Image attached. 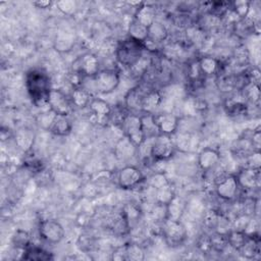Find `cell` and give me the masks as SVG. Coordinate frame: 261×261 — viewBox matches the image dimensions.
<instances>
[{
    "label": "cell",
    "mask_w": 261,
    "mask_h": 261,
    "mask_svg": "<svg viewBox=\"0 0 261 261\" xmlns=\"http://www.w3.org/2000/svg\"><path fill=\"white\" fill-rule=\"evenodd\" d=\"M153 116L159 134L171 136L176 132L179 125V117L175 114L164 112L158 114L154 113Z\"/></svg>",
    "instance_id": "13"
},
{
    "label": "cell",
    "mask_w": 261,
    "mask_h": 261,
    "mask_svg": "<svg viewBox=\"0 0 261 261\" xmlns=\"http://www.w3.org/2000/svg\"><path fill=\"white\" fill-rule=\"evenodd\" d=\"M146 90L144 91L141 87H135L130 89L124 97V104L126 108L136 113V111H142V102Z\"/></svg>",
    "instance_id": "20"
},
{
    "label": "cell",
    "mask_w": 261,
    "mask_h": 261,
    "mask_svg": "<svg viewBox=\"0 0 261 261\" xmlns=\"http://www.w3.org/2000/svg\"><path fill=\"white\" fill-rule=\"evenodd\" d=\"M137 147L125 137L123 136L116 144V153L120 158H127L137 151Z\"/></svg>",
    "instance_id": "31"
},
{
    "label": "cell",
    "mask_w": 261,
    "mask_h": 261,
    "mask_svg": "<svg viewBox=\"0 0 261 261\" xmlns=\"http://www.w3.org/2000/svg\"><path fill=\"white\" fill-rule=\"evenodd\" d=\"M240 189L236 174L224 175L215 185V193L223 201L234 200L239 195Z\"/></svg>",
    "instance_id": "10"
},
{
    "label": "cell",
    "mask_w": 261,
    "mask_h": 261,
    "mask_svg": "<svg viewBox=\"0 0 261 261\" xmlns=\"http://www.w3.org/2000/svg\"><path fill=\"white\" fill-rule=\"evenodd\" d=\"M220 160V153L212 147L203 148L198 154V165L203 171H210Z\"/></svg>",
    "instance_id": "14"
},
{
    "label": "cell",
    "mask_w": 261,
    "mask_h": 261,
    "mask_svg": "<svg viewBox=\"0 0 261 261\" xmlns=\"http://www.w3.org/2000/svg\"><path fill=\"white\" fill-rule=\"evenodd\" d=\"M125 245L126 259L133 261H141L145 258V252L143 248L137 243H127Z\"/></svg>",
    "instance_id": "33"
},
{
    "label": "cell",
    "mask_w": 261,
    "mask_h": 261,
    "mask_svg": "<svg viewBox=\"0 0 261 261\" xmlns=\"http://www.w3.org/2000/svg\"><path fill=\"white\" fill-rule=\"evenodd\" d=\"M20 259L30 261H49L54 259V255L42 247L31 244L22 251Z\"/></svg>",
    "instance_id": "17"
},
{
    "label": "cell",
    "mask_w": 261,
    "mask_h": 261,
    "mask_svg": "<svg viewBox=\"0 0 261 261\" xmlns=\"http://www.w3.org/2000/svg\"><path fill=\"white\" fill-rule=\"evenodd\" d=\"M110 228L112 229L113 233H115L117 236H125L129 232L132 227H130L126 217L123 215L122 212H120V214L112 220Z\"/></svg>",
    "instance_id": "30"
},
{
    "label": "cell",
    "mask_w": 261,
    "mask_h": 261,
    "mask_svg": "<svg viewBox=\"0 0 261 261\" xmlns=\"http://www.w3.org/2000/svg\"><path fill=\"white\" fill-rule=\"evenodd\" d=\"M127 32H128L129 38H133L143 43H146V41L148 40V34H149L148 28L140 23L139 21H137L135 18L129 23Z\"/></svg>",
    "instance_id": "26"
},
{
    "label": "cell",
    "mask_w": 261,
    "mask_h": 261,
    "mask_svg": "<svg viewBox=\"0 0 261 261\" xmlns=\"http://www.w3.org/2000/svg\"><path fill=\"white\" fill-rule=\"evenodd\" d=\"M88 107L90 108L91 113L98 120V122H105L109 120L110 114L112 112V107L104 99L93 97Z\"/></svg>",
    "instance_id": "15"
},
{
    "label": "cell",
    "mask_w": 261,
    "mask_h": 261,
    "mask_svg": "<svg viewBox=\"0 0 261 261\" xmlns=\"http://www.w3.org/2000/svg\"><path fill=\"white\" fill-rule=\"evenodd\" d=\"M148 40H152L153 42H162L168 35L166 28L156 20L148 28Z\"/></svg>",
    "instance_id": "32"
},
{
    "label": "cell",
    "mask_w": 261,
    "mask_h": 261,
    "mask_svg": "<svg viewBox=\"0 0 261 261\" xmlns=\"http://www.w3.org/2000/svg\"><path fill=\"white\" fill-rule=\"evenodd\" d=\"M49 110L54 114L58 115H69L72 110V103L70 97H68L64 92L59 89H52L47 103Z\"/></svg>",
    "instance_id": "9"
},
{
    "label": "cell",
    "mask_w": 261,
    "mask_h": 261,
    "mask_svg": "<svg viewBox=\"0 0 261 261\" xmlns=\"http://www.w3.org/2000/svg\"><path fill=\"white\" fill-rule=\"evenodd\" d=\"M72 123L67 115H58L55 114L50 126L49 130L58 137H65L71 133Z\"/></svg>",
    "instance_id": "19"
},
{
    "label": "cell",
    "mask_w": 261,
    "mask_h": 261,
    "mask_svg": "<svg viewBox=\"0 0 261 261\" xmlns=\"http://www.w3.org/2000/svg\"><path fill=\"white\" fill-rule=\"evenodd\" d=\"M141 118H142V126H143V133H144L145 139L154 138L157 135H159L153 114L145 113L144 115H141Z\"/></svg>",
    "instance_id": "29"
},
{
    "label": "cell",
    "mask_w": 261,
    "mask_h": 261,
    "mask_svg": "<svg viewBox=\"0 0 261 261\" xmlns=\"http://www.w3.org/2000/svg\"><path fill=\"white\" fill-rule=\"evenodd\" d=\"M175 152V145L171 136L159 134L152 142L150 156L154 161H165L170 159Z\"/></svg>",
    "instance_id": "5"
},
{
    "label": "cell",
    "mask_w": 261,
    "mask_h": 261,
    "mask_svg": "<svg viewBox=\"0 0 261 261\" xmlns=\"http://www.w3.org/2000/svg\"><path fill=\"white\" fill-rule=\"evenodd\" d=\"M231 8L234 12V14L241 19L244 20L251 9V2L249 1H234L231 3Z\"/></svg>",
    "instance_id": "35"
},
{
    "label": "cell",
    "mask_w": 261,
    "mask_h": 261,
    "mask_svg": "<svg viewBox=\"0 0 261 261\" xmlns=\"http://www.w3.org/2000/svg\"><path fill=\"white\" fill-rule=\"evenodd\" d=\"M149 181H150L151 187L154 188L155 190L168 184V180H167V178H166V176H165V174L163 172H156V173H154L149 178Z\"/></svg>",
    "instance_id": "43"
},
{
    "label": "cell",
    "mask_w": 261,
    "mask_h": 261,
    "mask_svg": "<svg viewBox=\"0 0 261 261\" xmlns=\"http://www.w3.org/2000/svg\"><path fill=\"white\" fill-rule=\"evenodd\" d=\"M23 167L32 173H40L45 169V164L39 158L28 157L23 161Z\"/></svg>",
    "instance_id": "37"
},
{
    "label": "cell",
    "mask_w": 261,
    "mask_h": 261,
    "mask_svg": "<svg viewBox=\"0 0 261 261\" xmlns=\"http://www.w3.org/2000/svg\"><path fill=\"white\" fill-rule=\"evenodd\" d=\"M236 177L240 188L246 191H253L260 187V169H254L245 166L238 171Z\"/></svg>",
    "instance_id": "11"
},
{
    "label": "cell",
    "mask_w": 261,
    "mask_h": 261,
    "mask_svg": "<svg viewBox=\"0 0 261 261\" xmlns=\"http://www.w3.org/2000/svg\"><path fill=\"white\" fill-rule=\"evenodd\" d=\"M199 69L203 76H209V75H214L220 72L221 70V62L218 58L213 57L211 55H204L200 57L197 60Z\"/></svg>",
    "instance_id": "16"
},
{
    "label": "cell",
    "mask_w": 261,
    "mask_h": 261,
    "mask_svg": "<svg viewBox=\"0 0 261 261\" xmlns=\"http://www.w3.org/2000/svg\"><path fill=\"white\" fill-rule=\"evenodd\" d=\"M77 247L81 251L90 252L95 248V239L89 234H81L77 240Z\"/></svg>",
    "instance_id": "40"
},
{
    "label": "cell",
    "mask_w": 261,
    "mask_h": 261,
    "mask_svg": "<svg viewBox=\"0 0 261 261\" xmlns=\"http://www.w3.org/2000/svg\"><path fill=\"white\" fill-rule=\"evenodd\" d=\"M57 8L66 15H71L76 10V3L72 0H62L56 2Z\"/></svg>",
    "instance_id": "41"
},
{
    "label": "cell",
    "mask_w": 261,
    "mask_h": 261,
    "mask_svg": "<svg viewBox=\"0 0 261 261\" xmlns=\"http://www.w3.org/2000/svg\"><path fill=\"white\" fill-rule=\"evenodd\" d=\"M161 232L166 244L171 247L180 246L188 237L186 226L180 222V220L166 219L162 222Z\"/></svg>",
    "instance_id": "6"
},
{
    "label": "cell",
    "mask_w": 261,
    "mask_h": 261,
    "mask_svg": "<svg viewBox=\"0 0 261 261\" xmlns=\"http://www.w3.org/2000/svg\"><path fill=\"white\" fill-rule=\"evenodd\" d=\"M261 164V157H260V151H252L247 155V165L246 167L254 168V169H260Z\"/></svg>",
    "instance_id": "42"
},
{
    "label": "cell",
    "mask_w": 261,
    "mask_h": 261,
    "mask_svg": "<svg viewBox=\"0 0 261 261\" xmlns=\"http://www.w3.org/2000/svg\"><path fill=\"white\" fill-rule=\"evenodd\" d=\"M161 101L162 98L158 91L154 89L146 90L142 102V112L154 114V111L158 108Z\"/></svg>",
    "instance_id": "21"
},
{
    "label": "cell",
    "mask_w": 261,
    "mask_h": 261,
    "mask_svg": "<svg viewBox=\"0 0 261 261\" xmlns=\"http://www.w3.org/2000/svg\"><path fill=\"white\" fill-rule=\"evenodd\" d=\"M40 237L47 243L59 244L65 237V230L62 224L55 219H45L39 224Z\"/></svg>",
    "instance_id": "7"
},
{
    "label": "cell",
    "mask_w": 261,
    "mask_h": 261,
    "mask_svg": "<svg viewBox=\"0 0 261 261\" xmlns=\"http://www.w3.org/2000/svg\"><path fill=\"white\" fill-rule=\"evenodd\" d=\"M243 91L245 92V97L247 98V100L253 102V103H257L260 99V88L258 84H253L250 83L249 85H247Z\"/></svg>",
    "instance_id": "39"
},
{
    "label": "cell",
    "mask_w": 261,
    "mask_h": 261,
    "mask_svg": "<svg viewBox=\"0 0 261 261\" xmlns=\"http://www.w3.org/2000/svg\"><path fill=\"white\" fill-rule=\"evenodd\" d=\"M226 239H227L228 246L238 252L247 241L248 233L244 230H239L233 228L227 231Z\"/></svg>",
    "instance_id": "25"
},
{
    "label": "cell",
    "mask_w": 261,
    "mask_h": 261,
    "mask_svg": "<svg viewBox=\"0 0 261 261\" xmlns=\"http://www.w3.org/2000/svg\"><path fill=\"white\" fill-rule=\"evenodd\" d=\"M117 185L122 190L137 188L145 178L142 170L135 165H125L117 173Z\"/></svg>",
    "instance_id": "8"
},
{
    "label": "cell",
    "mask_w": 261,
    "mask_h": 261,
    "mask_svg": "<svg viewBox=\"0 0 261 261\" xmlns=\"http://www.w3.org/2000/svg\"><path fill=\"white\" fill-rule=\"evenodd\" d=\"M145 49V43L127 37L118 43L115 49V57L122 66L132 68L143 58Z\"/></svg>",
    "instance_id": "2"
},
{
    "label": "cell",
    "mask_w": 261,
    "mask_h": 261,
    "mask_svg": "<svg viewBox=\"0 0 261 261\" xmlns=\"http://www.w3.org/2000/svg\"><path fill=\"white\" fill-rule=\"evenodd\" d=\"M151 214L156 222H164L167 219V204L156 202L151 210Z\"/></svg>",
    "instance_id": "36"
},
{
    "label": "cell",
    "mask_w": 261,
    "mask_h": 261,
    "mask_svg": "<svg viewBox=\"0 0 261 261\" xmlns=\"http://www.w3.org/2000/svg\"><path fill=\"white\" fill-rule=\"evenodd\" d=\"M134 18L140 23L149 28L155 21V12L151 6L145 3H141V5L136 10Z\"/></svg>",
    "instance_id": "23"
},
{
    "label": "cell",
    "mask_w": 261,
    "mask_h": 261,
    "mask_svg": "<svg viewBox=\"0 0 261 261\" xmlns=\"http://www.w3.org/2000/svg\"><path fill=\"white\" fill-rule=\"evenodd\" d=\"M250 145L254 151H260L261 147V132L260 128L257 127L256 129L253 130L251 136L248 138Z\"/></svg>",
    "instance_id": "44"
},
{
    "label": "cell",
    "mask_w": 261,
    "mask_h": 261,
    "mask_svg": "<svg viewBox=\"0 0 261 261\" xmlns=\"http://www.w3.org/2000/svg\"><path fill=\"white\" fill-rule=\"evenodd\" d=\"M69 97L73 107H77V108H85L89 106L93 98L90 91L87 90L85 87L73 88Z\"/></svg>",
    "instance_id": "22"
},
{
    "label": "cell",
    "mask_w": 261,
    "mask_h": 261,
    "mask_svg": "<svg viewBox=\"0 0 261 261\" xmlns=\"http://www.w3.org/2000/svg\"><path fill=\"white\" fill-rule=\"evenodd\" d=\"M111 259H112V260H117V261L127 260V259H126L125 245L116 247V248L113 250V252L111 253Z\"/></svg>",
    "instance_id": "46"
},
{
    "label": "cell",
    "mask_w": 261,
    "mask_h": 261,
    "mask_svg": "<svg viewBox=\"0 0 261 261\" xmlns=\"http://www.w3.org/2000/svg\"><path fill=\"white\" fill-rule=\"evenodd\" d=\"M24 85L32 103L37 107L48 106L52 85L50 75L42 68H31L25 72Z\"/></svg>",
    "instance_id": "1"
},
{
    "label": "cell",
    "mask_w": 261,
    "mask_h": 261,
    "mask_svg": "<svg viewBox=\"0 0 261 261\" xmlns=\"http://www.w3.org/2000/svg\"><path fill=\"white\" fill-rule=\"evenodd\" d=\"M246 259H254L260 254V237L256 232L248 233V239L238 251Z\"/></svg>",
    "instance_id": "18"
},
{
    "label": "cell",
    "mask_w": 261,
    "mask_h": 261,
    "mask_svg": "<svg viewBox=\"0 0 261 261\" xmlns=\"http://www.w3.org/2000/svg\"><path fill=\"white\" fill-rule=\"evenodd\" d=\"M155 192H156V202L165 203V204H167L175 195L173 193V190L170 188L169 184L156 189Z\"/></svg>",
    "instance_id": "38"
},
{
    "label": "cell",
    "mask_w": 261,
    "mask_h": 261,
    "mask_svg": "<svg viewBox=\"0 0 261 261\" xmlns=\"http://www.w3.org/2000/svg\"><path fill=\"white\" fill-rule=\"evenodd\" d=\"M52 4L51 1H36L33 3V5L37 6L38 8H42V9H45V8H48L50 7Z\"/></svg>",
    "instance_id": "47"
},
{
    "label": "cell",
    "mask_w": 261,
    "mask_h": 261,
    "mask_svg": "<svg viewBox=\"0 0 261 261\" xmlns=\"http://www.w3.org/2000/svg\"><path fill=\"white\" fill-rule=\"evenodd\" d=\"M76 65L73 66V70L80 72L85 77L94 76L99 70L98 57L92 53H86L75 60Z\"/></svg>",
    "instance_id": "12"
},
{
    "label": "cell",
    "mask_w": 261,
    "mask_h": 261,
    "mask_svg": "<svg viewBox=\"0 0 261 261\" xmlns=\"http://www.w3.org/2000/svg\"><path fill=\"white\" fill-rule=\"evenodd\" d=\"M198 248L204 252V253H209L212 251V245H211V240L210 236H202L199 241H198Z\"/></svg>",
    "instance_id": "45"
},
{
    "label": "cell",
    "mask_w": 261,
    "mask_h": 261,
    "mask_svg": "<svg viewBox=\"0 0 261 261\" xmlns=\"http://www.w3.org/2000/svg\"><path fill=\"white\" fill-rule=\"evenodd\" d=\"M90 79L93 80L94 89L99 94L103 95H107L115 91L120 83L119 72L112 68L100 69L94 76Z\"/></svg>",
    "instance_id": "3"
},
{
    "label": "cell",
    "mask_w": 261,
    "mask_h": 261,
    "mask_svg": "<svg viewBox=\"0 0 261 261\" xmlns=\"http://www.w3.org/2000/svg\"><path fill=\"white\" fill-rule=\"evenodd\" d=\"M186 204L184 200L176 195L167 203V219L170 220H180L184 214Z\"/></svg>",
    "instance_id": "24"
},
{
    "label": "cell",
    "mask_w": 261,
    "mask_h": 261,
    "mask_svg": "<svg viewBox=\"0 0 261 261\" xmlns=\"http://www.w3.org/2000/svg\"><path fill=\"white\" fill-rule=\"evenodd\" d=\"M34 133L27 127L20 128L15 135L16 145L23 151H29L34 143Z\"/></svg>",
    "instance_id": "27"
},
{
    "label": "cell",
    "mask_w": 261,
    "mask_h": 261,
    "mask_svg": "<svg viewBox=\"0 0 261 261\" xmlns=\"http://www.w3.org/2000/svg\"><path fill=\"white\" fill-rule=\"evenodd\" d=\"M12 244L17 249H21L23 251L29 245H31L30 233L22 229L16 230L12 236Z\"/></svg>",
    "instance_id": "34"
},
{
    "label": "cell",
    "mask_w": 261,
    "mask_h": 261,
    "mask_svg": "<svg viewBox=\"0 0 261 261\" xmlns=\"http://www.w3.org/2000/svg\"><path fill=\"white\" fill-rule=\"evenodd\" d=\"M225 111L230 116H242L248 113V105L244 101L230 99L225 103Z\"/></svg>",
    "instance_id": "28"
},
{
    "label": "cell",
    "mask_w": 261,
    "mask_h": 261,
    "mask_svg": "<svg viewBox=\"0 0 261 261\" xmlns=\"http://www.w3.org/2000/svg\"><path fill=\"white\" fill-rule=\"evenodd\" d=\"M120 127L123 132V135L137 147L139 148L141 144L145 140V136L143 133V126H142V118L141 115L128 112L124 119L122 120Z\"/></svg>",
    "instance_id": "4"
}]
</instances>
